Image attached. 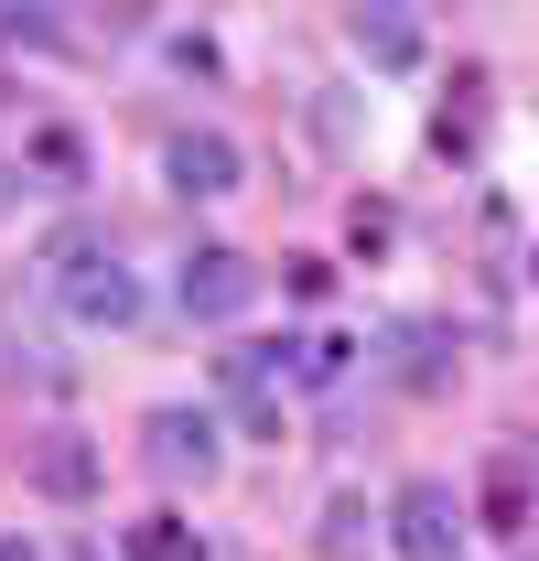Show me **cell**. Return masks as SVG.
Here are the masks:
<instances>
[{
  "label": "cell",
  "mask_w": 539,
  "mask_h": 561,
  "mask_svg": "<svg viewBox=\"0 0 539 561\" xmlns=\"http://www.w3.org/2000/svg\"><path fill=\"white\" fill-rule=\"evenodd\" d=\"M119 551H130V561H205V529H184L173 507H151V518H140Z\"/></svg>",
  "instance_id": "cell-8"
},
{
  "label": "cell",
  "mask_w": 539,
  "mask_h": 561,
  "mask_svg": "<svg viewBox=\"0 0 539 561\" xmlns=\"http://www.w3.org/2000/svg\"><path fill=\"white\" fill-rule=\"evenodd\" d=\"M356 551H367V507L335 496V507H324V561H356Z\"/></svg>",
  "instance_id": "cell-10"
},
{
  "label": "cell",
  "mask_w": 539,
  "mask_h": 561,
  "mask_svg": "<svg viewBox=\"0 0 539 561\" xmlns=\"http://www.w3.org/2000/svg\"><path fill=\"white\" fill-rule=\"evenodd\" d=\"M162 162H173L184 195H227V184H238V140H227V130H173Z\"/></svg>",
  "instance_id": "cell-6"
},
{
  "label": "cell",
  "mask_w": 539,
  "mask_h": 561,
  "mask_svg": "<svg viewBox=\"0 0 539 561\" xmlns=\"http://www.w3.org/2000/svg\"><path fill=\"white\" fill-rule=\"evenodd\" d=\"M0 561H44V551H33V540H0Z\"/></svg>",
  "instance_id": "cell-12"
},
{
  "label": "cell",
  "mask_w": 539,
  "mask_h": 561,
  "mask_svg": "<svg viewBox=\"0 0 539 561\" xmlns=\"http://www.w3.org/2000/svg\"><path fill=\"white\" fill-rule=\"evenodd\" d=\"M400 346H410V378H421V389H432V378H454V335H443V324H400Z\"/></svg>",
  "instance_id": "cell-9"
},
{
  "label": "cell",
  "mask_w": 539,
  "mask_h": 561,
  "mask_svg": "<svg viewBox=\"0 0 539 561\" xmlns=\"http://www.w3.org/2000/svg\"><path fill=\"white\" fill-rule=\"evenodd\" d=\"M249 302H260V271H249L238 249H195V260H184V313H195V324H227V313H249Z\"/></svg>",
  "instance_id": "cell-4"
},
{
  "label": "cell",
  "mask_w": 539,
  "mask_h": 561,
  "mask_svg": "<svg viewBox=\"0 0 539 561\" xmlns=\"http://www.w3.org/2000/svg\"><path fill=\"white\" fill-rule=\"evenodd\" d=\"M22 206V162H0V216Z\"/></svg>",
  "instance_id": "cell-11"
},
{
  "label": "cell",
  "mask_w": 539,
  "mask_h": 561,
  "mask_svg": "<svg viewBox=\"0 0 539 561\" xmlns=\"http://www.w3.org/2000/svg\"><path fill=\"white\" fill-rule=\"evenodd\" d=\"M44 271L66 280V313H76V324H130V313H140V280L119 271L108 249H87V238H55Z\"/></svg>",
  "instance_id": "cell-1"
},
{
  "label": "cell",
  "mask_w": 539,
  "mask_h": 561,
  "mask_svg": "<svg viewBox=\"0 0 539 561\" xmlns=\"http://www.w3.org/2000/svg\"><path fill=\"white\" fill-rule=\"evenodd\" d=\"M345 33H356L367 66H421V22H410V11H356Z\"/></svg>",
  "instance_id": "cell-7"
},
{
  "label": "cell",
  "mask_w": 539,
  "mask_h": 561,
  "mask_svg": "<svg viewBox=\"0 0 539 561\" xmlns=\"http://www.w3.org/2000/svg\"><path fill=\"white\" fill-rule=\"evenodd\" d=\"M389 551L400 561H454L465 551V496L443 486V476H410V486L389 496Z\"/></svg>",
  "instance_id": "cell-2"
},
{
  "label": "cell",
  "mask_w": 539,
  "mask_h": 561,
  "mask_svg": "<svg viewBox=\"0 0 539 561\" xmlns=\"http://www.w3.org/2000/svg\"><path fill=\"white\" fill-rule=\"evenodd\" d=\"M529 280H539V260H529Z\"/></svg>",
  "instance_id": "cell-13"
},
{
  "label": "cell",
  "mask_w": 539,
  "mask_h": 561,
  "mask_svg": "<svg viewBox=\"0 0 539 561\" xmlns=\"http://www.w3.org/2000/svg\"><path fill=\"white\" fill-rule=\"evenodd\" d=\"M33 496H55V507L98 496V443H76V432H44V443H33Z\"/></svg>",
  "instance_id": "cell-5"
},
{
  "label": "cell",
  "mask_w": 539,
  "mask_h": 561,
  "mask_svg": "<svg viewBox=\"0 0 539 561\" xmlns=\"http://www.w3.org/2000/svg\"><path fill=\"white\" fill-rule=\"evenodd\" d=\"M140 465H151V476H173V486H184V476H216V421L205 411H151L140 421Z\"/></svg>",
  "instance_id": "cell-3"
}]
</instances>
